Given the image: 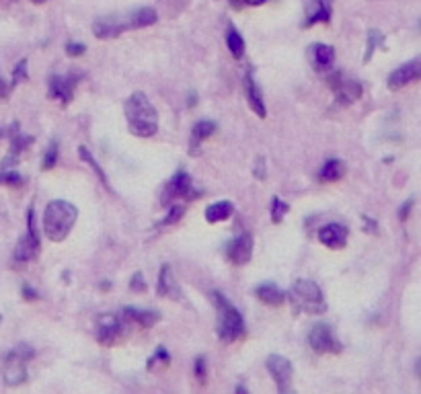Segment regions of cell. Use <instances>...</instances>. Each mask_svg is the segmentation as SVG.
<instances>
[{
	"mask_svg": "<svg viewBox=\"0 0 421 394\" xmlns=\"http://www.w3.org/2000/svg\"><path fill=\"white\" fill-rule=\"evenodd\" d=\"M25 79H27V60H21V62L15 66V72H13V81H10V85L15 88L19 81H25Z\"/></svg>",
	"mask_w": 421,
	"mask_h": 394,
	"instance_id": "obj_35",
	"label": "cell"
},
{
	"mask_svg": "<svg viewBox=\"0 0 421 394\" xmlns=\"http://www.w3.org/2000/svg\"><path fill=\"white\" fill-rule=\"evenodd\" d=\"M327 85L333 90L337 103L343 105V107L356 103L362 97V85L356 79L347 76L345 72H333L327 79Z\"/></svg>",
	"mask_w": 421,
	"mask_h": 394,
	"instance_id": "obj_7",
	"label": "cell"
},
{
	"mask_svg": "<svg viewBox=\"0 0 421 394\" xmlns=\"http://www.w3.org/2000/svg\"><path fill=\"white\" fill-rule=\"evenodd\" d=\"M255 294H257V298H259L263 304H267V306H281L283 300H286V294L281 292L276 284H263V286H259V288L255 290Z\"/></svg>",
	"mask_w": 421,
	"mask_h": 394,
	"instance_id": "obj_25",
	"label": "cell"
},
{
	"mask_svg": "<svg viewBox=\"0 0 421 394\" xmlns=\"http://www.w3.org/2000/svg\"><path fill=\"white\" fill-rule=\"evenodd\" d=\"M128 322L122 314H101L97 318V341L105 347L115 345L124 339Z\"/></svg>",
	"mask_w": 421,
	"mask_h": 394,
	"instance_id": "obj_6",
	"label": "cell"
},
{
	"mask_svg": "<svg viewBox=\"0 0 421 394\" xmlns=\"http://www.w3.org/2000/svg\"><path fill=\"white\" fill-rule=\"evenodd\" d=\"M226 45H229V49H231L234 60H240V58H242V54H245V40H242V35H240L234 27H229Z\"/></svg>",
	"mask_w": 421,
	"mask_h": 394,
	"instance_id": "obj_29",
	"label": "cell"
},
{
	"mask_svg": "<svg viewBox=\"0 0 421 394\" xmlns=\"http://www.w3.org/2000/svg\"><path fill=\"white\" fill-rule=\"evenodd\" d=\"M347 228L341 224H327L319 230V240L329 249H343L347 245Z\"/></svg>",
	"mask_w": 421,
	"mask_h": 394,
	"instance_id": "obj_18",
	"label": "cell"
},
{
	"mask_svg": "<svg viewBox=\"0 0 421 394\" xmlns=\"http://www.w3.org/2000/svg\"><path fill=\"white\" fill-rule=\"evenodd\" d=\"M418 81H421V56L405 62L397 70H393L388 76V88L401 90V88L409 87L411 83H418Z\"/></svg>",
	"mask_w": 421,
	"mask_h": 394,
	"instance_id": "obj_12",
	"label": "cell"
},
{
	"mask_svg": "<svg viewBox=\"0 0 421 394\" xmlns=\"http://www.w3.org/2000/svg\"><path fill=\"white\" fill-rule=\"evenodd\" d=\"M216 131V124L214 122H197L191 130V138H189V154L191 156H199V148H201V142L206 138H210L212 133Z\"/></svg>",
	"mask_w": 421,
	"mask_h": 394,
	"instance_id": "obj_22",
	"label": "cell"
},
{
	"mask_svg": "<svg viewBox=\"0 0 421 394\" xmlns=\"http://www.w3.org/2000/svg\"><path fill=\"white\" fill-rule=\"evenodd\" d=\"M234 214V206L231 202H218V204H212L208 210H206V220L210 224H216V222H224Z\"/></svg>",
	"mask_w": 421,
	"mask_h": 394,
	"instance_id": "obj_26",
	"label": "cell"
},
{
	"mask_svg": "<svg viewBox=\"0 0 421 394\" xmlns=\"http://www.w3.org/2000/svg\"><path fill=\"white\" fill-rule=\"evenodd\" d=\"M345 175V165L341 163V161H327L323 167H321V171H319V181L321 183H335V181H339L341 177Z\"/></svg>",
	"mask_w": 421,
	"mask_h": 394,
	"instance_id": "obj_27",
	"label": "cell"
},
{
	"mask_svg": "<svg viewBox=\"0 0 421 394\" xmlns=\"http://www.w3.org/2000/svg\"><path fill=\"white\" fill-rule=\"evenodd\" d=\"M292 306L304 314H323L327 310L325 296L313 279H296L288 294Z\"/></svg>",
	"mask_w": 421,
	"mask_h": 394,
	"instance_id": "obj_4",
	"label": "cell"
},
{
	"mask_svg": "<svg viewBox=\"0 0 421 394\" xmlns=\"http://www.w3.org/2000/svg\"><path fill=\"white\" fill-rule=\"evenodd\" d=\"M126 21V29H144V27H150L158 21V15L154 8L150 6H142L136 8L134 13H130L128 17H124Z\"/></svg>",
	"mask_w": 421,
	"mask_h": 394,
	"instance_id": "obj_21",
	"label": "cell"
},
{
	"mask_svg": "<svg viewBox=\"0 0 421 394\" xmlns=\"http://www.w3.org/2000/svg\"><path fill=\"white\" fill-rule=\"evenodd\" d=\"M130 288H132L134 292H144V290H146V281L142 279V273H134V277H132V281H130Z\"/></svg>",
	"mask_w": 421,
	"mask_h": 394,
	"instance_id": "obj_39",
	"label": "cell"
},
{
	"mask_svg": "<svg viewBox=\"0 0 421 394\" xmlns=\"http://www.w3.org/2000/svg\"><path fill=\"white\" fill-rule=\"evenodd\" d=\"M308 343L315 353H321V355H325V353L337 355L343 350L341 341L335 337V333L329 325H315L308 333Z\"/></svg>",
	"mask_w": 421,
	"mask_h": 394,
	"instance_id": "obj_9",
	"label": "cell"
},
{
	"mask_svg": "<svg viewBox=\"0 0 421 394\" xmlns=\"http://www.w3.org/2000/svg\"><path fill=\"white\" fill-rule=\"evenodd\" d=\"M85 51H87V45H85V44H76V42H70V44H66V54H68L70 58L83 56Z\"/></svg>",
	"mask_w": 421,
	"mask_h": 394,
	"instance_id": "obj_37",
	"label": "cell"
},
{
	"mask_svg": "<svg viewBox=\"0 0 421 394\" xmlns=\"http://www.w3.org/2000/svg\"><path fill=\"white\" fill-rule=\"evenodd\" d=\"M265 0H245V4H249V6H259V4H263Z\"/></svg>",
	"mask_w": 421,
	"mask_h": 394,
	"instance_id": "obj_45",
	"label": "cell"
},
{
	"mask_svg": "<svg viewBox=\"0 0 421 394\" xmlns=\"http://www.w3.org/2000/svg\"><path fill=\"white\" fill-rule=\"evenodd\" d=\"M109 288H111V284H109V281H103V284H101V290H109Z\"/></svg>",
	"mask_w": 421,
	"mask_h": 394,
	"instance_id": "obj_47",
	"label": "cell"
},
{
	"mask_svg": "<svg viewBox=\"0 0 421 394\" xmlns=\"http://www.w3.org/2000/svg\"><path fill=\"white\" fill-rule=\"evenodd\" d=\"M2 2H15V0H2Z\"/></svg>",
	"mask_w": 421,
	"mask_h": 394,
	"instance_id": "obj_49",
	"label": "cell"
},
{
	"mask_svg": "<svg viewBox=\"0 0 421 394\" xmlns=\"http://www.w3.org/2000/svg\"><path fill=\"white\" fill-rule=\"evenodd\" d=\"M31 2H35V4H44L46 0H31Z\"/></svg>",
	"mask_w": 421,
	"mask_h": 394,
	"instance_id": "obj_48",
	"label": "cell"
},
{
	"mask_svg": "<svg viewBox=\"0 0 421 394\" xmlns=\"http://www.w3.org/2000/svg\"><path fill=\"white\" fill-rule=\"evenodd\" d=\"M158 361H165V363H169V361H171V357H169V353H167L165 347H158L156 353H154L150 359H148V370H152V366H154V363H158Z\"/></svg>",
	"mask_w": 421,
	"mask_h": 394,
	"instance_id": "obj_36",
	"label": "cell"
},
{
	"mask_svg": "<svg viewBox=\"0 0 421 394\" xmlns=\"http://www.w3.org/2000/svg\"><path fill=\"white\" fill-rule=\"evenodd\" d=\"M255 177H259L261 181L265 179V158H263V156H259V158H257V167H255Z\"/></svg>",
	"mask_w": 421,
	"mask_h": 394,
	"instance_id": "obj_42",
	"label": "cell"
},
{
	"mask_svg": "<svg viewBox=\"0 0 421 394\" xmlns=\"http://www.w3.org/2000/svg\"><path fill=\"white\" fill-rule=\"evenodd\" d=\"M231 4H233V8L240 10V8H242V4H245V0H231Z\"/></svg>",
	"mask_w": 421,
	"mask_h": 394,
	"instance_id": "obj_44",
	"label": "cell"
},
{
	"mask_svg": "<svg viewBox=\"0 0 421 394\" xmlns=\"http://www.w3.org/2000/svg\"><path fill=\"white\" fill-rule=\"evenodd\" d=\"M288 210H290V206L286 202H281L280 197H274V202H272V222L280 224L283 216L288 214Z\"/></svg>",
	"mask_w": 421,
	"mask_h": 394,
	"instance_id": "obj_31",
	"label": "cell"
},
{
	"mask_svg": "<svg viewBox=\"0 0 421 394\" xmlns=\"http://www.w3.org/2000/svg\"><path fill=\"white\" fill-rule=\"evenodd\" d=\"M226 257L234 265H245L251 261L253 257V236L249 232H242L238 236H234L233 240L226 245Z\"/></svg>",
	"mask_w": 421,
	"mask_h": 394,
	"instance_id": "obj_14",
	"label": "cell"
},
{
	"mask_svg": "<svg viewBox=\"0 0 421 394\" xmlns=\"http://www.w3.org/2000/svg\"><path fill=\"white\" fill-rule=\"evenodd\" d=\"M128 128L138 138H152L158 131V113L144 92H134L124 105Z\"/></svg>",
	"mask_w": 421,
	"mask_h": 394,
	"instance_id": "obj_1",
	"label": "cell"
},
{
	"mask_svg": "<svg viewBox=\"0 0 421 394\" xmlns=\"http://www.w3.org/2000/svg\"><path fill=\"white\" fill-rule=\"evenodd\" d=\"M40 234H38V228H35V214H33V208L27 210V234L19 238L17 243V249H15V261L27 263L33 261L40 253Z\"/></svg>",
	"mask_w": 421,
	"mask_h": 394,
	"instance_id": "obj_8",
	"label": "cell"
},
{
	"mask_svg": "<svg viewBox=\"0 0 421 394\" xmlns=\"http://www.w3.org/2000/svg\"><path fill=\"white\" fill-rule=\"evenodd\" d=\"M179 197H183V199H188V202L199 197V191L193 189V181H191V177H189L185 171L175 173L173 179L167 183V187H165V195H163V204L169 206L173 199H179Z\"/></svg>",
	"mask_w": 421,
	"mask_h": 394,
	"instance_id": "obj_10",
	"label": "cell"
},
{
	"mask_svg": "<svg viewBox=\"0 0 421 394\" xmlns=\"http://www.w3.org/2000/svg\"><path fill=\"white\" fill-rule=\"evenodd\" d=\"M10 90H13V85L6 83V81L0 76V99H6V97L10 95Z\"/></svg>",
	"mask_w": 421,
	"mask_h": 394,
	"instance_id": "obj_43",
	"label": "cell"
},
{
	"mask_svg": "<svg viewBox=\"0 0 421 394\" xmlns=\"http://www.w3.org/2000/svg\"><path fill=\"white\" fill-rule=\"evenodd\" d=\"M384 44V35L380 33V31H370L368 33V51H366V58H364V62H368L370 58H372V54H374V49L378 47V45Z\"/></svg>",
	"mask_w": 421,
	"mask_h": 394,
	"instance_id": "obj_33",
	"label": "cell"
},
{
	"mask_svg": "<svg viewBox=\"0 0 421 394\" xmlns=\"http://www.w3.org/2000/svg\"><path fill=\"white\" fill-rule=\"evenodd\" d=\"M29 144H33V138H31V136H25L23 131H19V126L15 124L13 130H10V154H8V158H6L2 165H4L6 169H8L10 161H13V165H15L17 158H19V154H21Z\"/></svg>",
	"mask_w": 421,
	"mask_h": 394,
	"instance_id": "obj_23",
	"label": "cell"
},
{
	"mask_svg": "<svg viewBox=\"0 0 421 394\" xmlns=\"http://www.w3.org/2000/svg\"><path fill=\"white\" fill-rule=\"evenodd\" d=\"M265 366H267V372L272 374V378L276 380L278 391L288 393V386L292 382V363H290V359L283 357V355H270Z\"/></svg>",
	"mask_w": 421,
	"mask_h": 394,
	"instance_id": "obj_13",
	"label": "cell"
},
{
	"mask_svg": "<svg viewBox=\"0 0 421 394\" xmlns=\"http://www.w3.org/2000/svg\"><path fill=\"white\" fill-rule=\"evenodd\" d=\"M21 292H23V298H25V300H31V302H33V300H38V298H40V296H38V292H35L31 286H27V284L23 286V290H21Z\"/></svg>",
	"mask_w": 421,
	"mask_h": 394,
	"instance_id": "obj_41",
	"label": "cell"
},
{
	"mask_svg": "<svg viewBox=\"0 0 421 394\" xmlns=\"http://www.w3.org/2000/svg\"><path fill=\"white\" fill-rule=\"evenodd\" d=\"M156 294H158V296L173 298V300H177V298H179V288H177V281H175L173 271H171V267H169V265H163V269H160V273H158Z\"/></svg>",
	"mask_w": 421,
	"mask_h": 394,
	"instance_id": "obj_24",
	"label": "cell"
},
{
	"mask_svg": "<svg viewBox=\"0 0 421 394\" xmlns=\"http://www.w3.org/2000/svg\"><path fill=\"white\" fill-rule=\"evenodd\" d=\"M413 199H409V202H405L403 206H401V210H399V220L401 222H405V220L409 218V212H411V208H413Z\"/></svg>",
	"mask_w": 421,
	"mask_h": 394,
	"instance_id": "obj_40",
	"label": "cell"
},
{
	"mask_svg": "<svg viewBox=\"0 0 421 394\" xmlns=\"http://www.w3.org/2000/svg\"><path fill=\"white\" fill-rule=\"evenodd\" d=\"M79 218V210L66 199L49 202L44 212V232L51 243H62L70 234L74 222Z\"/></svg>",
	"mask_w": 421,
	"mask_h": 394,
	"instance_id": "obj_2",
	"label": "cell"
},
{
	"mask_svg": "<svg viewBox=\"0 0 421 394\" xmlns=\"http://www.w3.org/2000/svg\"><path fill=\"white\" fill-rule=\"evenodd\" d=\"M329 21H331V0H311L302 27L306 29L317 23H329Z\"/></svg>",
	"mask_w": 421,
	"mask_h": 394,
	"instance_id": "obj_19",
	"label": "cell"
},
{
	"mask_svg": "<svg viewBox=\"0 0 421 394\" xmlns=\"http://www.w3.org/2000/svg\"><path fill=\"white\" fill-rule=\"evenodd\" d=\"M212 300H214V306H216V312H218V320H216L218 339L222 343H234L236 339H240L245 335L242 314L220 292H212Z\"/></svg>",
	"mask_w": 421,
	"mask_h": 394,
	"instance_id": "obj_3",
	"label": "cell"
},
{
	"mask_svg": "<svg viewBox=\"0 0 421 394\" xmlns=\"http://www.w3.org/2000/svg\"><path fill=\"white\" fill-rule=\"evenodd\" d=\"M33 355H35V351L25 343L8 351V355L4 357V368H2V378H4L6 386H21L23 382H27V361Z\"/></svg>",
	"mask_w": 421,
	"mask_h": 394,
	"instance_id": "obj_5",
	"label": "cell"
},
{
	"mask_svg": "<svg viewBox=\"0 0 421 394\" xmlns=\"http://www.w3.org/2000/svg\"><path fill=\"white\" fill-rule=\"evenodd\" d=\"M308 60L315 72H329L335 64V49L327 44H313L308 47Z\"/></svg>",
	"mask_w": 421,
	"mask_h": 394,
	"instance_id": "obj_15",
	"label": "cell"
},
{
	"mask_svg": "<svg viewBox=\"0 0 421 394\" xmlns=\"http://www.w3.org/2000/svg\"><path fill=\"white\" fill-rule=\"evenodd\" d=\"M245 95H247V101H249V107L263 120L267 117V109H265V103H263V97H261V90L257 87L255 79H253V68L247 70L245 74Z\"/></svg>",
	"mask_w": 421,
	"mask_h": 394,
	"instance_id": "obj_17",
	"label": "cell"
},
{
	"mask_svg": "<svg viewBox=\"0 0 421 394\" xmlns=\"http://www.w3.org/2000/svg\"><path fill=\"white\" fill-rule=\"evenodd\" d=\"M0 325H2V314H0Z\"/></svg>",
	"mask_w": 421,
	"mask_h": 394,
	"instance_id": "obj_51",
	"label": "cell"
},
{
	"mask_svg": "<svg viewBox=\"0 0 421 394\" xmlns=\"http://www.w3.org/2000/svg\"><path fill=\"white\" fill-rule=\"evenodd\" d=\"M79 74L76 72H70V74H56L49 79V99L53 101H60L62 105H70L72 99H74V90H76V85H79Z\"/></svg>",
	"mask_w": 421,
	"mask_h": 394,
	"instance_id": "obj_11",
	"label": "cell"
},
{
	"mask_svg": "<svg viewBox=\"0 0 421 394\" xmlns=\"http://www.w3.org/2000/svg\"><path fill=\"white\" fill-rule=\"evenodd\" d=\"M93 31L99 40H115L126 31V21L117 17H101L93 23Z\"/></svg>",
	"mask_w": 421,
	"mask_h": 394,
	"instance_id": "obj_16",
	"label": "cell"
},
{
	"mask_svg": "<svg viewBox=\"0 0 421 394\" xmlns=\"http://www.w3.org/2000/svg\"><path fill=\"white\" fill-rule=\"evenodd\" d=\"M183 214H185V208L183 206H171V210H169V214L165 216V220L160 222V226H173V224H177L179 220L183 218Z\"/></svg>",
	"mask_w": 421,
	"mask_h": 394,
	"instance_id": "obj_32",
	"label": "cell"
},
{
	"mask_svg": "<svg viewBox=\"0 0 421 394\" xmlns=\"http://www.w3.org/2000/svg\"><path fill=\"white\" fill-rule=\"evenodd\" d=\"M195 376L199 378V382H206V359L204 357L195 359Z\"/></svg>",
	"mask_w": 421,
	"mask_h": 394,
	"instance_id": "obj_38",
	"label": "cell"
},
{
	"mask_svg": "<svg viewBox=\"0 0 421 394\" xmlns=\"http://www.w3.org/2000/svg\"><path fill=\"white\" fill-rule=\"evenodd\" d=\"M0 185H13V187H19L23 185V177L15 171H4L0 173Z\"/></svg>",
	"mask_w": 421,
	"mask_h": 394,
	"instance_id": "obj_34",
	"label": "cell"
},
{
	"mask_svg": "<svg viewBox=\"0 0 421 394\" xmlns=\"http://www.w3.org/2000/svg\"><path fill=\"white\" fill-rule=\"evenodd\" d=\"M79 156H81V158H83V161H85V163H87V165H89L91 169H93L94 173H97V177H99V181L103 183V187L111 191V185H109V181H107V175L103 173L101 165L97 163V158H94L93 154L89 152V148H87V146H79Z\"/></svg>",
	"mask_w": 421,
	"mask_h": 394,
	"instance_id": "obj_28",
	"label": "cell"
},
{
	"mask_svg": "<svg viewBox=\"0 0 421 394\" xmlns=\"http://www.w3.org/2000/svg\"><path fill=\"white\" fill-rule=\"evenodd\" d=\"M58 163V142L53 140L49 146H47L46 154H44V161H42V171H51Z\"/></svg>",
	"mask_w": 421,
	"mask_h": 394,
	"instance_id": "obj_30",
	"label": "cell"
},
{
	"mask_svg": "<svg viewBox=\"0 0 421 394\" xmlns=\"http://www.w3.org/2000/svg\"><path fill=\"white\" fill-rule=\"evenodd\" d=\"M122 316L128 325H140L142 329H150L160 320V314L156 310H138V308H124Z\"/></svg>",
	"mask_w": 421,
	"mask_h": 394,
	"instance_id": "obj_20",
	"label": "cell"
},
{
	"mask_svg": "<svg viewBox=\"0 0 421 394\" xmlns=\"http://www.w3.org/2000/svg\"><path fill=\"white\" fill-rule=\"evenodd\" d=\"M2 136H4V131H2V130H0V138H2Z\"/></svg>",
	"mask_w": 421,
	"mask_h": 394,
	"instance_id": "obj_50",
	"label": "cell"
},
{
	"mask_svg": "<svg viewBox=\"0 0 421 394\" xmlns=\"http://www.w3.org/2000/svg\"><path fill=\"white\" fill-rule=\"evenodd\" d=\"M415 374H418V378L421 380V357L415 361Z\"/></svg>",
	"mask_w": 421,
	"mask_h": 394,
	"instance_id": "obj_46",
	"label": "cell"
}]
</instances>
